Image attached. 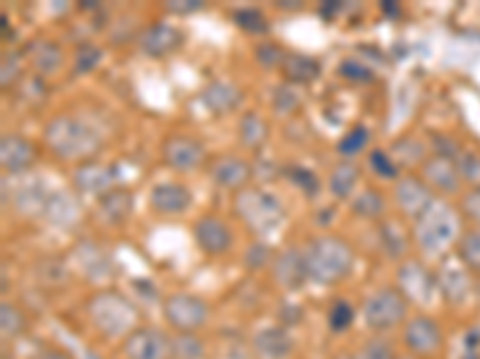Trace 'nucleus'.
Here are the masks:
<instances>
[{"label": "nucleus", "instance_id": "50", "mask_svg": "<svg viewBox=\"0 0 480 359\" xmlns=\"http://www.w3.org/2000/svg\"><path fill=\"white\" fill-rule=\"evenodd\" d=\"M341 75L350 81H360V84H370V81L375 80L372 70H368L365 65H360V62H356V61L343 62Z\"/></svg>", "mask_w": 480, "mask_h": 359}, {"label": "nucleus", "instance_id": "10", "mask_svg": "<svg viewBox=\"0 0 480 359\" xmlns=\"http://www.w3.org/2000/svg\"><path fill=\"white\" fill-rule=\"evenodd\" d=\"M192 238L206 257H224L234 247V232L216 216L197 218L192 225Z\"/></svg>", "mask_w": 480, "mask_h": 359}, {"label": "nucleus", "instance_id": "20", "mask_svg": "<svg viewBox=\"0 0 480 359\" xmlns=\"http://www.w3.org/2000/svg\"><path fill=\"white\" fill-rule=\"evenodd\" d=\"M253 350L260 359H288L293 354L295 343L291 333L282 326H267L254 333Z\"/></svg>", "mask_w": 480, "mask_h": 359}, {"label": "nucleus", "instance_id": "23", "mask_svg": "<svg viewBox=\"0 0 480 359\" xmlns=\"http://www.w3.org/2000/svg\"><path fill=\"white\" fill-rule=\"evenodd\" d=\"M202 103H205V109L214 116H226L231 110L238 109L240 103V89L235 84L226 80H214L209 81L205 89H202Z\"/></svg>", "mask_w": 480, "mask_h": 359}, {"label": "nucleus", "instance_id": "38", "mask_svg": "<svg viewBox=\"0 0 480 359\" xmlns=\"http://www.w3.org/2000/svg\"><path fill=\"white\" fill-rule=\"evenodd\" d=\"M272 106L279 116H291L295 110L301 109V94L293 84H282V87L274 89V99H272Z\"/></svg>", "mask_w": 480, "mask_h": 359}, {"label": "nucleus", "instance_id": "41", "mask_svg": "<svg viewBox=\"0 0 480 359\" xmlns=\"http://www.w3.org/2000/svg\"><path fill=\"white\" fill-rule=\"evenodd\" d=\"M353 319H356V309H353V305L350 302H346V299H336L334 305H331L330 309V328L334 333H343L349 331L350 324H353Z\"/></svg>", "mask_w": 480, "mask_h": 359}, {"label": "nucleus", "instance_id": "43", "mask_svg": "<svg viewBox=\"0 0 480 359\" xmlns=\"http://www.w3.org/2000/svg\"><path fill=\"white\" fill-rule=\"evenodd\" d=\"M456 168H459L461 180L475 184L480 187V156L475 151H464L456 156Z\"/></svg>", "mask_w": 480, "mask_h": 359}, {"label": "nucleus", "instance_id": "45", "mask_svg": "<svg viewBox=\"0 0 480 359\" xmlns=\"http://www.w3.org/2000/svg\"><path fill=\"white\" fill-rule=\"evenodd\" d=\"M370 168L375 170V175L382 177V180H394V177H398V165L387 151H372Z\"/></svg>", "mask_w": 480, "mask_h": 359}, {"label": "nucleus", "instance_id": "25", "mask_svg": "<svg viewBox=\"0 0 480 359\" xmlns=\"http://www.w3.org/2000/svg\"><path fill=\"white\" fill-rule=\"evenodd\" d=\"M183 43V34L171 24H154L139 36V48L142 53L151 55V58H161V55L173 53L176 48Z\"/></svg>", "mask_w": 480, "mask_h": 359}, {"label": "nucleus", "instance_id": "51", "mask_svg": "<svg viewBox=\"0 0 480 359\" xmlns=\"http://www.w3.org/2000/svg\"><path fill=\"white\" fill-rule=\"evenodd\" d=\"M461 209H464V213H466V218H471V221H474V223L480 228V187H475L471 194L464 197Z\"/></svg>", "mask_w": 480, "mask_h": 359}, {"label": "nucleus", "instance_id": "9", "mask_svg": "<svg viewBox=\"0 0 480 359\" xmlns=\"http://www.w3.org/2000/svg\"><path fill=\"white\" fill-rule=\"evenodd\" d=\"M123 354L125 359H171L173 338L158 328L139 326L123 340Z\"/></svg>", "mask_w": 480, "mask_h": 359}, {"label": "nucleus", "instance_id": "21", "mask_svg": "<svg viewBox=\"0 0 480 359\" xmlns=\"http://www.w3.org/2000/svg\"><path fill=\"white\" fill-rule=\"evenodd\" d=\"M34 146L20 135H3L0 139V163L5 173H24L34 165Z\"/></svg>", "mask_w": 480, "mask_h": 359}, {"label": "nucleus", "instance_id": "15", "mask_svg": "<svg viewBox=\"0 0 480 359\" xmlns=\"http://www.w3.org/2000/svg\"><path fill=\"white\" fill-rule=\"evenodd\" d=\"M72 183H75V187L82 192V194H99V197H101V194L113 190L116 168H113V165H106V163L87 161L75 170Z\"/></svg>", "mask_w": 480, "mask_h": 359}, {"label": "nucleus", "instance_id": "39", "mask_svg": "<svg viewBox=\"0 0 480 359\" xmlns=\"http://www.w3.org/2000/svg\"><path fill=\"white\" fill-rule=\"evenodd\" d=\"M234 20L243 32H247V34H267L269 32L267 17H264L260 10H254V7L238 10V13L234 14Z\"/></svg>", "mask_w": 480, "mask_h": 359}, {"label": "nucleus", "instance_id": "24", "mask_svg": "<svg viewBox=\"0 0 480 359\" xmlns=\"http://www.w3.org/2000/svg\"><path fill=\"white\" fill-rule=\"evenodd\" d=\"M42 216L46 218L51 225L70 228V225H75L77 221H80V202H77L75 194H70V192L55 190L48 194Z\"/></svg>", "mask_w": 480, "mask_h": 359}, {"label": "nucleus", "instance_id": "56", "mask_svg": "<svg viewBox=\"0 0 480 359\" xmlns=\"http://www.w3.org/2000/svg\"><path fill=\"white\" fill-rule=\"evenodd\" d=\"M398 359H418V357H413V354H406V357H398Z\"/></svg>", "mask_w": 480, "mask_h": 359}, {"label": "nucleus", "instance_id": "19", "mask_svg": "<svg viewBox=\"0 0 480 359\" xmlns=\"http://www.w3.org/2000/svg\"><path fill=\"white\" fill-rule=\"evenodd\" d=\"M468 269L464 264H446L439 269V273L435 276L437 279V292L446 302H452V305H461V302H466L471 290H474V285H471V276H468Z\"/></svg>", "mask_w": 480, "mask_h": 359}, {"label": "nucleus", "instance_id": "2", "mask_svg": "<svg viewBox=\"0 0 480 359\" xmlns=\"http://www.w3.org/2000/svg\"><path fill=\"white\" fill-rule=\"evenodd\" d=\"M305 264H308L310 280L320 285H336L349 279L356 264V251L339 235H322L310 240L305 250Z\"/></svg>", "mask_w": 480, "mask_h": 359}, {"label": "nucleus", "instance_id": "30", "mask_svg": "<svg viewBox=\"0 0 480 359\" xmlns=\"http://www.w3.org/2000/svg\"><path fill=\"white\" fill-rule=\"evenodd\" d=\"M238 135L240 142L245 144L247 149H260L269 137L267 120L262 116H257V113H245V116L240 118Z\"/></svg>", "mask_w": 480, "mask_h": 359}, {"label": "nucleus", "instance_id": "53", "mask_svg": "<svg viewBox=\"0 0 480 359\" xmlns=\"http://www.w3.org/2000/svg\"><path fill=\"white\" fill-rule=\"evenodd\" d=\"M205 3L202 0H171V3H166V10L173 14H190L202 10Z\"/></svg>", "mask_w": 480, "mask_h": 359}, {"label": "nucleus", "instance_id": "13", "mask_svg": "<svg viewBox=\"0 0 480 359\" xmlns=\"http://www.w3.org/2000/svg\"><path fill=\"white\" fill-rule=\"evenodd\" d=\"M72 251H75V261L84 279L96 280V283L113 279V261H110L109 251L103 250L101 244L84 240Z\"/></svg>", "mask_w": 480, "mask_h": 359}, {"label": "nucleus", "instance_id": "54", "mask_svg": "<svg viewBox=\"0 0 480 359\" xmlns=\"http://www.w3.org/2000/svg\"><path fill=\"white\" fill-rule=\"evenodd\" d=\"M36 359H72V354H68L61 347H43V350H39Z\"/></svg>", "mask_w": 480, "mask_h": 359}, {"label": "nucleus", "instance_id": "37", "mask_svg": "<svg viewBox=\"0 0 480 359\" xmlns=\"http://www.w3.org/2000/svg\"><path fill=\"white\" fill-rule=\"evenodd\" d=\"M368 142H370V132H368V128H353L350 132H346V135L341 137V142H339V154H341L343 158H353L358 156L360 151L368 146Z\"/></svg>", "mask_w": 480, "mask_h": 359}, {"label": "nucleus", "instance_id": "26", "mask_svg": "<svg viewBox=\"0 0 480 359\" xmlns=\"http://www.w3.org/2000/svg\"><path fill=\"white\" fill-rule=\"evenodd\" d=\"M132 213V192L130 190H110L96 202V216L106 225L125 223Z\"/></svg>", "mask_w": 480, "mask_h": 359}, {"label": "nucleus", "instance_id": "27", "mask_svg": "<svg viewBox=\"0 0 480 359\" xmlns=\"http://www.w3.org/2000/svg\"><path fill=\"white\" fill-rule=\"evenodd\" d=\"M29 61H32V68L39 72V75H55L58 70L62 68V48L53 41H34L29 46Z\"/></svg>", "mask_w": 480, "mask_h": 359}, {"label": "nucleus", "instance_id": "17", "mask_svg": "<svg viewBox=\"0 0 480 359\" xmlns=\"http://www.w3.org/2000/svg\"><path fill=\"white\" fill-rule=\"evenodd\" d=\"M151 209L161 216H180L190 209L192 194L186 184L180 183H158L149 194Z\"/></svg>", "mask_w": 480, "mask_h": 359}, {"label": "nucleus", "instance_id": "40", "mask_svg": "<svg viewBox=\"0 0 480 359\" xmlns=\"http://www.w3.org/2000/svg\"><path fill=\"white\" fill-rule=\"evenodd\" d=\"M36 279L42 280L43 285H61L62 280L68 279V269L62 264L61 259H42L39 264H36Z\"/></svg>", "mask_w": 480, "mask_h": 359}, {"label": "nucleus", "instance_id": "29", "mask_svg": "<svg viewBox=\"0 0 480 359\" xmlns=\"http://www.w3.org/2000/svg\"><path fill=\"white\" fill-rule=\"evenodd\" d=\"M360 183V170L353 163H339L330 175V192L336 199H349Z\"/></svg>", "mask_w": 480, "mask_h": 359}, {"label": "nucleus", "instance_id": "7", "mask_svg": "<svg viewBox=\"0 0 480 359\" xmlns=\"http://www.w3.org/2000/svg\"><path fill=\"white\" fill-rule=\"evenodd\" d=\"M164 319L176 333H197L209 321V305L190 292H173L164 299Z\"/></svg>", "mask_w": 480, "mask_h": 359}, {"label": "nucleus", "instance_id": "5", "mask_svg": "<svg viewBox=\"0 0 480 359\" xmlns=\"http://www.w3.org/2000/svg\"><path fill=\"white\" fill-rule=\"evenodd\" d=\"M234 209L253 232H272L283 223V203L264 190H240L234 199Z\"/></svg>", "mask_w": 480, "mask_h": 359}, {"label": "nucleus", "instance_id": "46", "mask_svg": "<svg viewBox=\"0 0 480 359\" xmlns=\"http://www.w3.org/2000/svg\"><path fill=\"white\" fill-rule=\"evenodd\" d=\"M99 61H101V48L91 46V43H84V46H80V51H77L75 55V72L77 75L91 72V70L99 65Z\"/></svg>", "mask_w": 480, "mask_h": 359}, {"label": "nucleus", "instance_id": "35", "mask_svg": "<svg viewBox=\"0 0 480 359\" xmlns=\"http://www.w3.org/2000/svg\"><path fill=\"white\" fill-rule=\"evenodd\" d=\"M350 209H353V213H356V216L370 218V221H375V218L384 216L387 202H384V197L379 194L378 190H363L356 199H353Z\"/></svg>", "mask_w": 480, "mask_h": 359}, {"label": "nucleus", "instance_id": "52", "mask_svg": "<svg viewBox=\"0 0 480 359\" xmlns=\"http://www.w3.org/2000/svg\"><path fill=\"white\" fill-rule=\"evenodd\" d=\"M245 261L250 269H262V266H267V261H269L267 244H253V247L247 250Z\"/></svg>", "mask_w": 480, "mask_h": 359}, {"label": "nucleus", "instance_id": "22", "mask_svg": "<svg viewBox=\"0 0 480 359\" xmlns=\"http://www.w3.org/2000/svg\"><path fill=\"white\" fill-rule=\"evenodd\" d=\"M209 175L219 187L224 190H243L247 183H250V177H253V168H250V163L243 161L238 156H224L216 158L212 163V170H209Z\"/></svg>", "mask_w": 480, "mask_h": 359}, {"label": "nucleus", "instance_id": "14", "mask_svg": "<svg viewBox=\"0 0 480 359\" xmlns=\"http://www.w3.org/2000/svg\"><path fill=\"white\" fill-rule=\"evenodd\" d=\"M272 276L283 290H298L310 280L308 264H305V251L301 250H283L272 264Z\"/></svg>", "mask_w": 480, "mask_h": 359}, {"label": "nucleus", "instance_id": "6", "mask_svg": "<svg viewBox=\"0 0 480 359\" xmlns=\"http://www.w3.org/2000/svg\"><path fill=\"white\" fill-rule=\"evenodd\" d=\"M365 326L375 333H387L408 321V299L398 288L372 292L363 305Z\"/></svg>", "mask_w": 480, "mask_h": 359}, {"label": "nucleus", "instance_id": "47", "mask_svg": "<svg viewBox=\"0 0 480 359\" xmlns=\"http://www.w3.org/2000/svg\"><path fill=\"white\" fill-rule=\"evenodd\" d=\"M288 177L295 187H301L308 197H315L317 190H320V180H317L315 173H310L308 168H288Z\"/></svg>", "mask_w": 480, "mask_h": 359}, {"label": "nucleus", "instance_id": "49", "mask_svg": "<svg viewBox=\"0 0 480 359\" xmlns=\"http://www.w3.org/2000/svg\"><path fill=\"white\" fill-rule=\"evenodd\" d=\"M22 72V58L20 53H5L3 55V68H0V77H3V87L13 84Z\"/></svg>", "mask_w": 480, "mask_h": 359}, {"label": "nucleus", "instance_id": "3", "mask_svg": "<svg viewBox=\"0 0 480 359\" xmlns=\"http://www.w3.org/2000/svg\"><path fill=\"white\" fill-rule=\"evenodd\" d=\"M87 316L96 331L106 338H128L138 331L139 314L130 299L116 290H101L87 302Z\"/></svg>", "mask_w": 480, "mask_h": 359}, {"label": "nucleus", "instance_id": "28", "mask_svg": "<svg viewBox=\"0 0 480 359\" xmlns=\"http://www.w3.org/2000/svg\"><path fill=\"white\" fill-rule=\"evenodd\" d=\"M320 62L315 58H310V55H298L291 53L283 58L282 72L286 77V84H310L312 80L320 77Z\"/></svg>", "mask_w": 480, "mask_h": 359}, {"label": "nucleus", "instance_id": "32", "mask_svg": "<svg viewBox=\"0 0 480 359\" xmlns=\"http://www.w3.org/2000/svg\"><path fill=\"white\" fill-rule=\"evenodd\" d=\"M391 158L397 165H416V163H426V144L418 137H401L394 146H391Z\"/></svg>", "mask_w": 480, "mask_h": 359}, {"label": "nucleus", "instance_id": "34", "mask_svg": "<svg viewBox=\"0 0 480 359\" xmlns=\"http://www.w3.org/2000/svg\"><path fill=\"white\" fill-rule=\"evenodd\" d=\"M24 328H27V316H24V312H22L17 305H13V302H3V305H0V331H3V338H20Z\"/></svg>", "mask_w": 480, "mask_h": 359}, {"label": "nucleus", "instance_id": "8", "mask_svg": "<svg viewBox=\"0 0 480 359\" xmlns=\"http://www.w3.org/2000/svg\"><path fill=\"white\" fill-rule=\"evenodd\" d=\"M404 345L413 357H437L445 347V331H442L439 321H435L427 314H418L404 324Z\"/></svg>", "mask_w": 480, "mask_h": 359}, {"label": "nucleus", "instance_id": "11", "mask_svg": "<svg viewBox=\"0 0 480 359\" xmlns=\"http://www.w3.org/2000/svg\"><path fill=\"white\" fill-rule=\"evenodd\" d=\"M394 199H397L398 209L404 211L408 218H416V221L435 203L430 184L423 177L416 175H406L398 180L397 187H394Z\"/></svg>", "mask_w": 480, "mask_h": 359}, {"label": "nucleus", "instance_id": "33", "mask_svg": "<svg viewBox=\"0 0 480 359\" xmlns=\"http://www.w3.org/2000/svg\"><path fill=\"white\" fill-rule=\"evenodd\" d=\"M456 259L466 266L468 271L480 276V228L464 232L456 242Z\"/></svg>", "mask_w": 480, "mask_h": 359}, {"label": "nucleus", "instance_id": "36", "mask_svg": "<svg viewBox=\"0 0 480 359\" xmlns=\"http://www.w3.org/2000/svg\"><path fill=\"white\" fill-rule=\"evenodd\" d=\"M205 357V345L199 343L197 333H178L173 338L171 359H202Z\"/></svg>", "mask_w": 480, "mask_h": 359}, {"label": "nucleus", "instance_id": "57", "mask_svg": "<svg viewBox=\"0 0 480 359\" xmlns=\"http://www.w3.org/2000/svg\"><path fill=\"white\" fill-rule=\"evenodd\" d=\"M475 288H478V295H480V283H478V285H475Z\"/></svg>", "mask_w": 480, "mask_h": 359}, {"label": "nucleus", "instance_id": "12", "mask_svg": "<svg viewBox=\"0 0 480 359\" xmlns=\"http://www.w3.org/2000/svg\"><path fill=\"white\" fill-rule=\"evenodd\" d=\"M398 290L404 292L408 302H418V305H427L437 290V279L427 271L426 266L418 264V261H408V264L401 266L398 271Z\"/></svg>", "mask_w": 480, "mask_h": 359}, {"label": "nucleus", "instance_id": "1", "mask_svg": "<svg viewBox=\"0 0 480 359\" xmlns=\"http://www.w3.org/2000/svg\"><path fill=\"white\" fill-rule=\"evenodd\" d=\"M43 142L61 161H90L103 146L101 132L77 116H58L43 129Z\"/></svg>", "mask_w": 480, "mask_h": 359}, {"label": "nucleus", "instance_id": "44", "mask_svg": "<svg viewBox=\"0 0 480 359\" xmlns=\"http://www.w3.org/2000/svg\"><path fill=\"white\" fill-rule=\"evenodd\" d=\"M382 244L389 257H401L406 251V238L397 223L382 225Z\"/></svg>", "mask_w": 480, "mask_h": 359}, {"label": "nucleus", "instance_id": "4", "mask_svg": "<svg viewBox=\"0 0 480 359\" xmlns=\"http://www.w3.org/2000/svg\"><path fill=\"white\" fill-rule=\"evenodd\" d=\"M416 242L426 257H442L452 244L459 242L461 232V218L456 209L449 203L435 202L423 216L416 221Z\"/></svg>", "mask_w": 480, "mask_h": 359}, {"label": "nucleus", "instance_id": "48", "mask_svg": "<svg viewBox=\"0 0 480 359\" xmlns=\"http://www.w3.org/2000/svg\"><path fill=\"white\" fill-rule=\"evenodd\" d=\"M254 55H257V62H262L264 68H279V65H283V58H286L282 48L274 46V43H260Z\"/></svg>", "mask_w": 480, "mask_h": 359}, {"label": "nucleus", "instance_id": "16", "mask_svg": "<svg viewBox=\"0 0 480 359\" xmlns=\"http://www.w3.org/2000/svg\"><path fill=\"white\" fill-rule=\"evenodd\" d=\"M202 158H205V149H202V144H199L197 139H192V137L176 135L168 137L164 142V161L168 163L173 170L186 173V170L197 168Z\"/></svg>", "mask_w": 480, "mask_h": 359}, {"label": "nucleus", "instance_id": "55", "mask_svg": "<svg viewBox=\"0 0 480 359\" xmlns=\"http://www.w3.org/2000/svg\"><path fill=\"white\" fill-rule=\"evenodd\" d=\"M339 359H356V354H341Z\"/></svg>", "mask_w": 480, "mask_h": 359}, {"label": "nucleus", "instance_id": "31", "mask_svg": "<svg viewBox=\"0 0 480 359\" xmlns=\"http://www.w3.org/2000/svg\"><path fill=\"white\" fill-rule=\"evenodd\" d=\"M48 194H51V192L43 190L39 183H29L17 190V194H14V206H17L24 216H36V213H43Z\"/></svg>", "mask_w": 480, "mask_h": 359}, {"label": "nucleus", "instance_id": "18", "mask_svg": "<svg viewBox=\"0 0 480 359\" xmlns=\"http://www.w3.org/2000/svg\"><path fill=\"white\" fill-rule=\"evenodd\" d=\"M423 180L432 187V192L437 190L442 194H452V192H459L461 187V175L459 168H456V161L446 156H435L427 158L423 163Z\"/></svg>", "mask_w": 480, "mask_h": 359}, {"label": "nucleus", "instance_id": "42", "mask_svg": "<svg viewBox=\"0 0 480 359\" xmlns=\"http://www.w3.org/2000/svg\"><path fill=\"white\" fill-rule=\"evenodd\" d=\"M356 359H398L394 353V345H391L387 338H370L365 340L360 350L356 353Z\"/></svg>", "mask_w": 480, "mask_h": 359}]
</instances>
